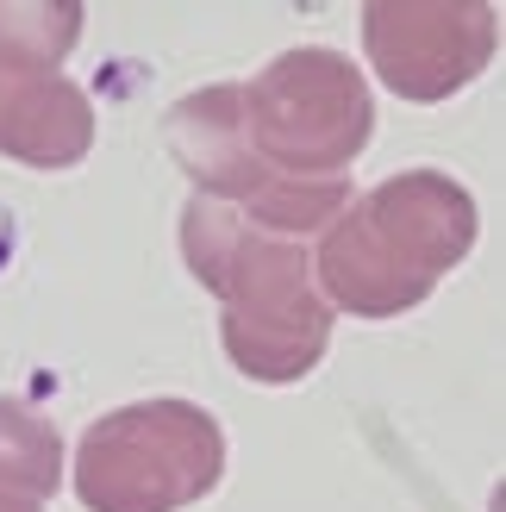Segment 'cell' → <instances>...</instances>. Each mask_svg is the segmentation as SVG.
I'll return each instance as SVG.
<instances>
[{"label":"cell","instance_id":"2","mask_svg":"<svg viewBox=\"0 0 506 512\" xmlns=\"http://www.w3.org/2000/svg\"><path fill=\"white\" fill-rule=\"evenodd\" d=\"M482 213L463 182L438 169H407L357 194L319 232L313 281L325 306L350 319H400L438 294V281L475 250Z\"/></svg>","mask_w":506,"mask_h":512},{"label":"cell","instance_id":"10","mask_svg":"<svg viewBox=\"0 0 506 512\" xmlns=\"http://www.w3.org/2000/svg\"><path fill=\"white\" fill-rule=\"evenodd\" d=\"M0 512H44V506L25 500V494H0Z\"/></svg>","mask_w":506,"mask_h":512},{"label":"cell","instance_id":"6","mask_svg":"<svg viewBox=\"0 0 506 512\" xmlns=\"http://www.w3.org/2000/svg\"><path fill=\"white\" fill-rule=\"evenodd\" d=\"M494 44V0H369L363 7V50L375 82L413 107L463 94L494 63Z\"/></svg>","mask_w":506,"mask_h":512},{"label":"cell","instance_id":"5","mask_svg":"<svg viewBox=\"0 0 506 512\" xmlns=\"http://www.w3.org/2000/svg\"><path fill=\"white\" fill-rule=\"evenodd\" d=\"M163 138H169V157L182 163L194 194L225 200L238 219L263 225L275 238L325 232L357 200L344 175H332V182H288V175H275L244 138V88L238 82H213L200 94H182L163 119Z\"/></svg>","mask_w":506,"mask_h":512},{"label":"cell","instance_id":"3","mask_svg":"<svg viewBox=\"0 0 506 512\" xmlns=\"http://www.w3.org/2000/svg\"><path fill=\"white\" fill-rule=\"evenodd\" d=\"M225 475V431L194 400H132L75 444V500L88 512H188Z\"/></svg>","mask_w":506,"mask_h":512},{"label":"cell","instance_id":"9","mask_svg":"<svg viewBox=\"0 0 506 512\" xmlns=\"http://www.w3.org/2000/svg\"><path fill=\"white\" fill-rule=\"evenodd\" d=\"M63 438L25 400H0V494L50 500L63 488Z\"/></svg>","mask_w":506,"mask_h":512},{"label":"cell","instance_id":"1","mask_svg":"<svg viewBox=\"0 0 506 512\" xmlns=\"http://www.w3.org/2000/svg\"><path fill=\"white\" fill-rule=\"evenodd\" d=\"M182 256L188 275L219 300V344L238 375L288 388L325 363L332 306L319 294L300 238H275L238 219L225 200L194 194L182 213Z\"/></svg>","mask_w":506,"mask_h":512},{"label":"cell","instance_id":"7","mask_svg":"<svg viewBox=\"0 0 506 512\" xmlns=\"http://www.w3.org/2000/svg\"><path fill=\"white\" fill-rule=\"evenodd\" d=\"M94 150V107L69 75L0 69V157L25 169H75Z\"/></svg>","mask_w":506,"mask_h":512},{"label":"cell","instance_id":"8","mask_svg":"<svg viewBox=\"0 0 506 512\" xmlns=\"http://www.w3.org/2000/svg\"><path fill=\"white\" fill-rule=\"evenodd\" d=\"M82 19V0H0V69L57 75V63L82 38Z\"/></svg>","mask_w":506,"mask_h":512},{"label":"cell","instance_id":"4","mask_svg":"<svg viewBox=\"0 0 506 512\" xmlns=\"http://www.w3.org/2000/svg\"><path fill=\"white\" fill-rule=\"evenodd\" d=\"M375 100L363 69L332 44L282 50L244 88V138L288 182H332L363 157Z\"/></svg>","mask_w":506,"mask_h":512}]
</instances>
